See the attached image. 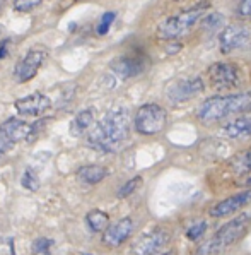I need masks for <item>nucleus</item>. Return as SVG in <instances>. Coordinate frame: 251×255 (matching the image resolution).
<instances>
[{
    "instance_id": "f257e3e1",
    "label": "nucleus",
    "mask_w": 251,
    "mask_h": 255,
    "mask_svg": "<svg viewBox=\"0 0 251 255\" xmlns=\"http://www.w3.org/2000/svg\"><path fill=\"white\" fill-rule=\"evenodd\" d=\"M130 134V113L127 108H113L96 124L87 137L89 146L101 152H116Z\"/></svg>"
},
{
    "instance_id": "f03ea898",
    "label": "nucleus",
    "mask_w": 251,
    "mask_h": 255,
    "mask_svg": "<svg viewBox=\"0 0 251 255\" xmlns=\"http://www.w3.org/2000/svg\"><path fill=\"white\" fill-rule=\"evenodd\" d=\"M251 105V93H234L224 96L207 98L197 110V119L202 124H217L238 113L248 112Z\"/></svg>"
},
{
    "instance_id": "7ed1b4c3",
    "label": "nucleus",
    "mask_w": 251,
    "mask_h": 255,
    "mask_svg": "<svg viewBox=\"0 0 251 255\" xmlns=\"http://www.w3.org/2000/svg\"><path fill=\"white\" fill-rule=\"evenodd\" d=\"M251 228V214L243 213L233 218L231 221H227L224 226H221L214 233V237L210 240L198 247L197 255H215L221 250L227 249V247L234 245L245 237Z\"/></svg>"
},
{
    "instance_id": "20e7f679",
    "label": "nucleus",
    "mask_w": 251,
    "mask_h": 255,
    "mask_svg": "<svg viewBox=\"0 0 251 255\" xmlns=\"http://www.w3.org/2000/svg\"><path fill=\"white\" fill-rule=\"evenodd\" d=\"M203 15H205V10L200 9V7L171 15V17L164 19L158 26V36L161 40H166V41H172L176 38L185 36L186 33H190L202 21Z\"/></svg>"
},
{
    "instance_id": "39448f33",
    "label": "nucleus",
    "mask_w": 251,
    "mask_h": 255,
    "mask_svg": "<svg viewBox=\"0 0 251 255\" xmlns=\"http://www.w3.org/2000/svg\"><path fill=\"white\" fill-rule=\"evenodd\" d=\"M167 113L161 105L146 103L135 112L133 117V127L140 135H158L166 128Z\"/></svg>"
},
{
    "instance_id": "423d86ee",
    "label": "nucleus",
    "mask_w": 251,
    "mask_h": 255,
    "mask_svg": "<svg viewBox=\"0 0 251 255\" xmlns=\"http://www.w3.org/2000/svg\"><path fill=\"white\" fill-rule=\"evenodd\" d=\"M251 46V26L236 22V24H227L221 31L219 36V50L224 55H231L234 52H241Z\"/></svg>"
},
{
    "instance_id": "0eeeda50",
    "label": "nucleus",
    "mask_w": 251,
    "mask_h": 255,
    "mask_svg": "<svg viewBox=\"0 0 251 255\" xmlns=\"http://www.w3.org/2000/svg\"><path fill=\"white\" fill-rule=\"evenodd\" d=\"M207 77L212 88L215 89H234L241 84V70L231 62H215L207 69Z\"/></svg>"
},
{
    "instance_id": "6e6552de",
    "label": "nucleus",
    "mask_w": 251,
    "mask_h": 255,
    "mask_svg": "<svg viewBox=\"0 0 251 255\" xmlns=\"http://www.w3.org/2000/svg\"><path fill=\"white\" fill-rule=\"evenodd\" d=\"M203 91H205V82H203L202 77H185V79H178L172 82L167 88L166 96L172 105H181L197 98Z\"/></svg>"
},
{
    "instance_id": "1a4fd4ad",
    "label": "nucleus",
    "mask_w": 251,
    "mask_h": 255,
    "mask_svg": "<svg viewBox=\"0 0 251 255\" xmlns=\"http://www.w3.org/2000/svg\"><path fill=\"white\" fill-rule=\"evenodd\" d=\"M46 57H48V50L45 46H33V48H29L24 57L19 60V64L15 65V79L19 82L31 81L38 74V70L41 69V65L45 64Z\"/></svg>"
},
{
    "instance_id": "9d476101",
    "label": "nucleus",
    "mask_w": 251,
    "mask_h": 255,
    "mask_svg": "<svg viewBox=\"0 0 251 255\" xmlns=\"http://www.w3.org/2000/svg\"><path fill=\"white\" fill-rule=\"evenodd\" d=\"M169 231L164 228H156L149 231L144 237H140L139 240L133 243L132 247V255H159L169 243Z\"/></svg>"
},
{
    "instance_id": "9b49d317",
    "label": "nucleus",
    "mask_w": 251,
    "mask_h": 255,
    "mask_svg": "<svg viewBox=\"0 0 251 255\" xmlns=\"http://www.w3.org/2000/svg\"><path fill=\"white\" fill-rule=\"evenodd\" d=\"M109 67L121 79H132V77L140 76L149 67V58L142 53L121 55L111 62Z\"/></svg>"
},
{
    "instance_id": "f8f14e48",
    "label": "nucleus",
    "mask_w": 251,
    "mask_h": 255,
    "mask_svg": "<svg viewBox=\"0 0 251 255\" xmlns=\"http://www.w3.org/2000/svg\"><path fill=\"white\" fill-rule=\"evenodd\" d=\"M248 204H251V188H246L243 192L231 195V197L224 199V201L217 202L215 206L210 207V216L212 218H226V216L236 214L241 209H245Z\"/></svg>"
},
{
    "instance_id": "ddd939ff",
    "label": "nucleus",
    "mask_w": 251,
    "mask_h": 255,
    "mask_svg": "<svg viewBox=\"0 0 251 255\" xmlns=\"http://www.w3.org/2000/svg\"><path fill=\"white\" fill-rule=\"evenodd\" d=\"M50 107H52V101L43 93H33L15 101V110L22 117H40Z\"/></svg>"
},
{
    "instance_id": "4468645a",
    "label": "nucleus",
    "mask_w": 251,
    "mask_h": 255,
    "mask_svg": "<svg viewBox=\"0 0 251 255\" xmlns=\"http://www.w3.org/2000/svg\"><path fill=\"white\" fill-rule=\"evenodd\" d=\"M133 231V221L132 218H123L120 221H116L115 225L108 226L104 230V235H103V243L111 249L115 247H120L121 243H125L130 238Z\"/></svg>"
},
{
    "instance_id": "2eb2a0df",
    "label": "nucleus",
    "mask_w": 251,
    "mask_h": 255,
    "mask_svg": "<svg viewBox=\"0 0 251 255\" xmlns=\"http://www.w3.org/2000/svg\"><path fill=\"white\" fill-rule=\"evenodd\" d=\"M221 134L227 139H246L251 137V117H236L221 128Z\"/></svg>"
},
{
    "instance_id": "dca6fc26",
    "label": "nucleus",
    "mask_w": 251,
    "mask_h": 255,
    "mask_svg": "<svg viewBox=\"0 0 251 255\" xmlns=\"http://www.w3.org/2000/svg\"><path fill=\"white\" fill-rule=\"evenodd\" d=\"M2 128L5 130V134L14 140V142H19V140H29L31 135V125L26 124V122L19 120V119H9L5 124H2Z\"/></svg>"
},
{
    "instance_id": "f3484780",
    "label": "nucleus",
    "mask_w": 251,
    "mask_h": 255,
    "mask_svg": "<svg viewBox=\"0 0 251 255\" xmlns=\"http://www.w3.org/2000/svg\"><path fill=\"white\" fill-rule=\"evenodd\" d=\"M106 175H108V170L104 166H99V164H85V166L79 168V171H77L79 180L87 183V185H96V183L103 182Z\"/></svg>"
},
{
    "instance_id": "a211bd4d",
    "label": "nucleus",
    "mask_w": 251,
    "mask_h": 255,
    "mask_svg": "<svg viewBox=\"0 0 251 255\" xmlns=\"http://www.w3.org/2000/svg\"><path fill=\"white\" fill-rule=\"evenodd\" d=\"M94 124V110L92 108H85L82 112L77 113V117L74 119L72 125H70V134L72 135H82L85 130L91 128V125Z\"/></svg>"
},
{
    "instance_id": "6ab92c4d",
    "label": "nucleus",
    "mask_w": 251,
    "mask_h": 255,
    "mask_svg": "<svg viewBox=\"0 0 251 255\" xmlns=\"http://www.w3.org/2000/svg\"><path fill=\"white\" fill-rule=\"evenodd\" d=\"M229 164L236 175H245V176L251 175V147L238 152V154L231 159Z\"/></svg>"
},
{
    "instance_id": "aec40b11",
    "label": "nucleus",
    "mask_w": 251,
    "mask_h": 255,
    "mask_svg": "<svg viewBox=\"0 0 251 255\" xmlns=\"http://www.w3.org/2000/svg\"><path fill=\"white\" fill-rule=\"evenodd\" d=\"M85 221H87L91 231L99 233V231H104L109 226V216L101 209H92L85 216Z\"/></svg>"
},
{
    "instance_id": "412c9836",
    "label": "nucleus",
    "mask_w": 251,
    "mask_h": 255,
    "mask_svg": "<svg viewBox=\"0 0 251 255\" xmlns=\"http://www.w3.org/2000/svg\"><path fill=\"white\" fill-rule=\"evenodd\" d=\"M207 226H209V223L207 221H197V223H193L191 226H188V230H186V238L190 242H197L200 240V238L205 235V231H207Z\"/></svg>"
},
{
    "instance_id": "4be33fe9",
    "label": "nucleus",
    "mask_w": 251,
    "mask_h": 255,
    "mask_svg": "<svg viewBox=\"0 0 251 255\" xmlns=\"http://www.w3.org/2000/svg\"><path fill=\"white\" fill-rule=\"evenodd\" d=\"M140 185H142V176H133L125 185H121V188L118 190V199H127L128 195H132Z\"/></svg>"
},
{
    "instance_id": "5701e85b",
    "label": "nucleus",
    "mask_w": 251,
    "mask_h": 255,
    "mask_svg": "<svg viewBox=\"0 0 251 255\" xmlns=\"http://www.w3.org/2000/svg\"><path fill=\"white\" fill-rule=\"evenodd\" d=\"M12 5H14V10H17V12L27 14L36 9V7H40L41 0H14Z\"/></svg>"
},
{
    "instance_id": "b1692460",
    "label": "nucleus",
    "mask_w": 251,
    "mask_h": 255,
    "mask_svg": "<svg viewBox=\"0 0 251 255\" xmlns=\"http://www.w3.org/2000/svg\"><path fill=\"white\" fill-rule=\"evenodd\" d=\"M21 183H22V187L27 188V190H31V192H34V190H38V188H40V180H38V176H36V173H34L33 170H26L24 171Z\"/></svg>"
},
{
    "instance_id": "393cba45",
    "label": "nucleus",
    "mask_w": 251,
    "mask_h": 255,
    "mask_svg": "<svg viewBox=\"0 0 251 255\" xmlns=\"http://www.w3.org/2000/svg\"><path fill=\"white\" fill-rule=\"evenodd\" d=\"M52 252V240L50 238H36L33 243L34 255H50Z\"/></svg>"
},
{
    "instance_id": "a878e982",
    "label": "nucleus",
    "mask_w": 251,
    "mask_h": 255,
    "mask_svg": "<svg viewBox=\"0 0 251 255\" xmlns=\"http://www.w3.org/2000/svg\"><path fill=\"white\" fill-rule=\"evenodd\" d=\"M115 19H116V12H104L103 15H101L99 22H97V27H96L97 34H106V33H108Z\"/></svg>"
},
{
    "instance_id": "bb28decb",
    "label": "nucleus",
    "mask_w": 251,
    "mask_h": 255,
    "mask_svg": "<svg viewBox=\"0 0 251 255\" xmlns=\"http://www.w3.org/2000/svg\"><path fill=\"white\" fill-rule=\"evenodd\" d=\"M14 144H15L14 140L5 134V130H3L2 127H0V154L5 152V151H9V149H12Z\"/></svg>"
},
{
    "instance_id": "cd10ccee",
    "label": "nucleus",
    "mask_w": 251,
    "mask_h": 255,
    "mask_svg": "<svg viewBox=\"0 0 251 255\" xmlns=\"http://www.w3.org/2000/svg\"><path fill=\"white\" fill-rule=\"evenodd\" d=\"M238 14L241 17L251 19V0H241L238 5Z\"/></svg>"
},
{
    "instance_id": "c85d7f7f",
    "label": "nucleus",
    "mask_w": 251,
    "mask_h": 255,
    "mask_svg": "<svg viewBox=\"0 0 251 255\" xmlns=\"http://www.w3.org/2000/svg\"><path fill=\"white\" fill-rule=\"evenodd\" d=\"M9 45H10V40L0 41V60H2V58L7 55V52H9Z\"/></svg>"
},
{
    "instance_id": "c756f323",
    "label": "nucleus",
    "mask_w": 251,
    "mask_h": 255,
    "mask_svg": "<svg viewBox=\"0 0 251 255\" xmlns=\"http://www.w3.org/2000/svg\"><path fill=\"white\" fill-rule=\"evenodd\" d=\"M5 3H7V0H0V12L3 10V7H5Z\"/></svg>"
}]
</instances>
